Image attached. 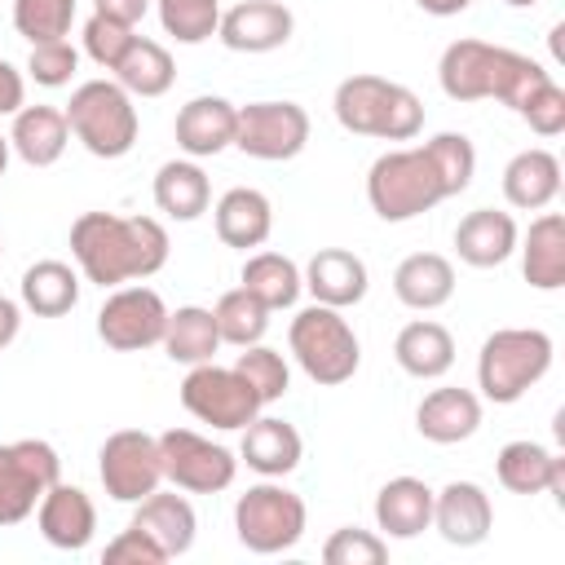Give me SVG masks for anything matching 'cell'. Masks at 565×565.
I'll return each mask as SVG.
<instances>
[{
  "mask_svg": "<svg viewBox=\"0 0 565 565\" xmlns=\"http://www.w3.org/2000/svg\"><path fill=\"white\" fill-rule=\"evenodd\" d=\"M375 530L384 539H415L433 530V486L419 477H393L375 494Z\"/></svg>",
  "mask_w": 565,
  "mask_h": 565,
  "instance_id": "cell-26",
  "label": "cell"
},
{
  "mask_svg": "<svg viewBox=\"0 0 565 565\" xmlns=\"http://www.w3.org/2000/svg\"><path fill=\"white\" fill-rule=\"evenodd\" d=\"M212 318H216L221 344H234V349L260 344V340H265V331H269V309H265L252 291H243V287L225 291V296L212 305Z\"/></svg>",
  "mask_w": 565,
  "mask_h": 565,
  "instance_id": "cell-37",
  "label": "cell"
},
{
  "mask_svg": "<svg viewBox=\"0 0 565 565\" xmlns=\"http://www.w3.org/2000/svg\"><path fill=\"white\" fill-rule=\"evenodd\" d=\"M75 71H79V49H75L71 40H44V44H31L26 75H31L40 88H62V84H71Z\"/></svg>",
  "mask_w": 565,
  "mask_h": 565,
  "instance_id": "cell-42",
  "label": "cell"
},
{
  "mask_svg": "<svg viewBox=\"0 0 565 565\" xmlns=\"http://www.w3.org/2000/svg\"><path fill=\"white\" fill-rule=\"evenodd\" d=\"M433 530L450 547H477L494 530V503L477 481H446L433 490Z\"/></svg>",
  "mask_w": 565,
  "mask_h": 565,
  "instance_id": "cell-16",
  "label": "cell"
},
{
  "mask_svg": "<svg viewBox=\"0 0 565 565\" xmlns=\"http://www.w3.org/2000/svg\"><path fill=\"white\" fill-rule=\"evenodd\" d=\"M159 22L177 44H203L216 35L221 22V0H154Z\"/></svg>",
  "mask_w": 565,
  "mask_h": 565,
  "instance_id": "cell-39",
  "label": "cell"
},
{
  "mask_svg": "<svg viewBox=\"0 0 565 565\" xmlns=\"http://www.w3.org/2000/svg\"><path fill=\"white\" fill-rule=\"evenodd\" d=\"M163 353L181 366H199V362H212V353L221 349V331H216V318L212 309L203 305H181V309H168V327H163Z\"/></svg>",
  "mask_w": 565,
  "mask_h": 565,
  "instance_id": "cell-35",
  "label": "cell"
},
{
  "mask_svg": "<svg viewBox=\"0 0 565 565\" xmlns=\"http://www.w3.org/2000/svg\"><path fill=\"white\" fill-rule=\"evenodd\" d=\"M128 525L146 530V534L168 552V561H172V556H185V552L194 547V534H199V516H194L190 499L177 494V486H172V490H150V494L137 503V512H132Z\"/></svg>",
  "mask_w": 565,
  "mask_h": 565,
  "instance_id": "cell-24",
  "label": "cell"
},
{
  "mask_svg": "<svg viewBox=\"0 0 565 565\" xmlns=\"http://www.w3.org/2000/svg\"><path fill=\"white\" fill-rule=\"evenodd\" d=\"M35 525H40V534H44L49 547H57V552H84L93 543V530H97V508H93V499L79 486L53 481L44 490V499L35 503Z\"/></svg>",
  "mask_w": 565,
  "mask_h": 565,
  "instance_id": "cell-17",
  "label": "cell"
},
{
  "mask_svg": "<svg viewBox=\"0 0 565 565\" xmlns=\"http://www.w3.org/2000/svg\"><path fill=\"white\" fill-rule=\"evenodd\" d=\"M71 137L97 159H124L137 146L132 93L115 79H84L66 102Z\"/></svg>",
  "mask_w": 565,
  "mask_h": 565,
  "instance_id": "cell-7",
  "label": "cell"
},
{
  "mask_svg": "<svg viewBox=\"0 0 565 565\" xmlns=\"http://www.w3.org/2000/svg\"><path fill=\"white\" fill-rule=\"evenodd\" d=\"M146 9H150V0H93V13L115 18V22H124V26H137V22L146 18Z\"/></svg>",
  "mask_w": 565,
  "mask_h": 565,
  "instance_id": "cell-47",
  "label": "cell"
},
{
  "mask_svg": "<svg viewBox=\"0 0 565 565\" xmlns=\"http://www.w3.org/2000/svg\"><path fill=\"white\" fill-rule=\"evenodd\" d=\"M150 194H154V207L172 221H199L212 207V181L199 168V159H168L154 172Z\"/></svg>",
  "mask_w": 565,
  "mask_h": 565,
  "instance_id": "cell-31",
  "label": "cell"
},
{
  "mask_svg": "<svg viewBox=\"0 0 565 565\" xmlns=\"http://www.w3.org/2000/svg\"><path fill=\"white\" fill-rule=\"evenodd\" d=\"M163 327H168V305L154 287H141V282L115 287L97 309V335L106 340V349H119V353H141L159 344Z\"/></svg>",
  "mask_w": 565,
  "mask_h": 565,
  "instance_id": "cell-14",
  "label": "cell"
},
{
  "mask_svg": "<svg viewBox=\"0 0 565 565\" xmlns=\"http://www.w3.org/2000/svg\"><path fill=\"white\" fill-rule=\"evenodd\" d=\"M22 106H26V79L9 57H0V115H18Z\"/></svg>",
  "mask_w": 565,
  "mask_h": 565,
  "instance_id": "cell-46",
  "label": "cell"
},
{
  "mask_svg": "<svg viewBox=\"0 0 565 565\" xmlns=\"http://www.w3.org/2000/svg\"><path fill=\"white\" fill-rule=\"evenodd\" d=\"M309 508L296 490H287L278 477H265L260 486H247L234 499V534L256 556L291 552L305 539Z\"/></svg>",
  "mask_w": 565,
  "mask_h": 565,
  "instance_id": "cell-8",
  "label": "cell"
},
{
  "mask_svg": "<svg viewBox=\"0 0 565 565\" xmlns=\"http://www.w3.org/2000/svg\"><path fill=\"white\" fill-rule=\"evenodd\" d=\"M552 335L539 327H499L481 340L477 353V388L494 406L521 402L552 371Z\"/></svg>",
  "mask_w": 565,
  "mask_h": 565,
  "instance_id": "cell-5",
  "label": "cell"
},
{
  "mask_svg": "<svg viewBox=\"0 0 565 565\" xmlns=\"http://www.w3.org/2000/svg\"><path fill=\"white\" fill-rule=\"evenodd\" d=\"M415 428L424 441L433 446H455L468 441L481 428V397L472 388L459 384H441L433 393H424V402L415 406Z\"/></svg>",
  "mask_w": 565,
  "mask_h": 565,
  "instance_id": "cell-21",
  "label": "cell"
},
{
  "mask_svg": "<svg viewBox=\"0 0 565 565\" xmlns=\"http://www.w3.org/2000/svg\"><path fill=\"white\" fill-rule=\"evenodd\" d=\"M243 291H252L269 313L274 309H291L305 291V278H300V265L282 252H252L243 260V274H238Z\"/></svg>",
  "mask_w": 565,
  "mask_h": 565,
  "instance_id": "cell-34",
  "label": "cell"
},
{
  "mask_svg": "<svg viewBox=\"0 0 565 565\" xmlns=\"http://www.w3.org/2000/svg\"><path fill=\"white\" fill-rule=\"evenodd\" d=\"M494 472H499V486L512 490V494H556L565 499V459L556 450H547L543 441H508L499 455H494Z\"/></svg>",
  "mask_w": 565,
  "mask_h": 565,
  "instance_id": "cell-20",
  "label": "cell"
},
{
  "mask_svg": "<svg viewBox=\"0 0 565 565\" xmlns=\"http://www.w3.org/2000/svg\"><path fill=\"white\" fill-rule=\"evenodd\" d=\"M234 371L256 388V397L269 406V402H278L287 388H291V366H287V358L278 353V349H269V344H247L238 358H234Z\"/></svg>",
  "mask_w": 565,
  "mask_h": 565,
  "instance_id": "cell-40",
  "label": "cell"
},
{
  "mask_svg": "<svg viewBox=\"0 0 565 565\" xmlns=\"http://www.w3.org/2000/svg\"><path fill=\"white\" fill-rule=\"evenodd\" d=\"M516 238H521V230H516L512 212H499V207H477L455 225V252L472 269L503 265L516 252Z\"/></svg>",
  "mask_w": 565,
  "mask_h": 565,
  "instance_id": "cell-22",
  "label": "cell"
},
{
  "mask_svg": "<svg viewBox=\"0 0 565 565\" xmlns=\"http://www.w3.org/2000/svg\"><path fill=\"white\" fill-rule=\"evenodd\" d=\"M181 406L199 424H212L221 433H238V428H247L265 411V402L256 397V388L234 366H216V362H199V366L185 371V380H181Z\"/></svg>",
  "mask_w": 565,
  "mask_h": 565,
  "instance_id": "cell-9",
  "label": "cell"
},
{
  "mask_svg": "<svg viewBox=\"0 0 565 565\" xmlns=\"http://www.w3.org/2000/svg\"><path fill=\"white\" fill-rule=\"evenodd\" d=\"M234 128H238V106L216 97V93H203V97H190L181 110H177V146L185 159H212L221 150L234 146Z\"/></svg>",
  "mask_w": 565,
  "mask_h": 565,
  "instance_id": "cell-18",
  "label": "cell"
},
{
  "mask_svg": "<svg viewBox=\"0 0 565 565\" xmlns=\"http://www.w3.org/2000/svg\"><path fill=\"white\" fill-rule=\"evenodd\" d=\"M516 252H521V274L530 287L539 291L565 287V216L561 212L534 216L530 230L516 238Z\"/></svg>",
  "mask_w": 565,
  "mask_h": 565,
  "instance_id": "cell-28",
  "label": "cell"
},
{
  "mask_svg": "<svg viewBox=\"0 0 565 565\" xmlns=\"http://www.w3.org/2000/svg\"><path fill=\"white\" fill-rule=\"evenodd\" d=\"M132 40H137V31H132V26H124V22H115V18L93 13V18L84 22V53H88L102 71H115Z\"/></svg>",
  "mask_w": 565,
  "mask_h": 565,
  "instance_id": "cell-43",
  "label": "cell"
},
{
  "mask_svg": "<svg viewBox=\"0 0 565 565\" xmlns=\"http://www.w3.org/2000/svg\"><path fill=\"white\" fill-rule=\"evenodd\" d=\"M159 459H163V481L190 494H216L230 490L238 477V459L230 446L194 433V428H168L159 433Z\"/></svg>",
  "mask_w": 565,
  "mask_h": 565,
  "instance_id": "cell-10",
  "label": "cell"
},
{
  "mask_svg": "<svg viewBox=\"0 0 565 565\" xmlns=\"http://www.w3.org/2000/svg\"><path fill=\"white\" fill-rule=\"evenodd\" d=\"M172 79H177L172 53L159 40H146V35H137L128 44V53L119 57V66H115V84H124L132 97H163L172 88Z\"/></svg>",
  "mask_w": 565,
  "mask_h": 565,
  "instance_id": "cell-36",
  "label": "cell"
},
{
  "mask_svg": "<svg viewBox=\"0 0 565 565\" xmlns=\"http://www.w3.org/2000/svg\"><path fill=\"white\" fill-rule=\"evenodd\" d=\"M102 561H106V565H163V561H168V552H163L146 530L128 525V530H119V534L106 543Z\"/></svg>",
  "mask_w": 565,
  "mask_h": 565,
  "instance_id": "cell-45",
  "label": "cell"
},
{
  "mask_svg": "<svg viewBox=\"0 0 565 565\" xmlns=\"http://www.w3.org/2000/svg\"><path fill=\"white\" fill-rule=\"evenodd\" d=\"M9 146L22 163L31 168H53L66 146H71V124H66V110L57 106H22L13 115V128H9Z\"/></svg>",
  "mask_w": 565,
  "mask_h": 565,
  "instance_id": "cell-27",
  "label": "cell"
},
{
  "mask_svg": "<svg viewBox=\"0 0 565 565\" xmlns=\"http://www.w3.org/2000/svg\"><path fill=\"white\" fill-rule=\"evenodd\" d=\"M97 477L115 503H141L150 490L163 486L159 437L146 428H119L97 450Z\"/></svg>",
  "mask_w": 565,
  "mask_h": 565,
  "instance_id": "cell-12",
  "label": "cell"
},
{
  "mask_svg": "<svg viewBox=\"0 0 565 565\" xmlns=\"http://www.w3.org/2000/svg\"><path fill=\"white\" fill-rule=\"evenodd\" d=\"M322 561H327V565H384V561H388V539L375 534V530L340 525V530L322 543Z\"/></svg>",
  "mask_w": 565,
  "mask_h": 565,
  "instance_id": "cell-41",
  "label": "cell"
},
{
  "mask_svg": "<svg viewBox=\"0 0 565 565\" xmlns=\"http://www.w3.org/2000/svg\"><path fill=\"white\" fill-rule=\"evenodd\" d=\"M393 296L419 313L441 309L455 296V265L441 252H411L393 269Z\"/></svg>",
  "mask_w": 565,
  "mask_h": 565,
  "instance_id": "cell-30",
  "label": "cell"
},
{
  "mask_svg": "<svg viewBox=\"0 0 565 565\" xmlns=\"http://www.w3.org/2000/svg\"><path fill=\"white\" fill-rule=\"evenodd\" d=\"M243 463L256 472V477H287L300 468V455H305V441L296 433V424L278 419V415H256L247 428H243V446H238Z\"/></svg>",
  "mask_w": 565,
  "mask_h": 565,
  "instance_id": "cell-23",
  "label": "cell"
},
{
  "mask_svg": "<svg viewBox=\"0 0 565 565\" xmlns=\"http://www.w3.org/2000/svg\"><path fill=\"white\" fill-rule=\"evenodd\" d=\"M53 481H62V459L49 441H0V525L26 521Z\"/></svg>",
  "mask_w": 565,
  "mask_h": 565,
  "instance_id": "cell-11",
  "label": "cell"
},
{
  "mask_svg": "<svg viewBox=\"0 0 565 565\" xmlns=\"http://www.w3.org/2000/svg\"><path fill=\"white\" fill-rule=\"evenodd\" d=\"M300 278H305V291L318 305H331V309L362 305L366 300V287H371L366 260L358 252H349V247H318L309 256V265L300 269Z\"/></svg>",
  "mask_w": 565,
  "mask_h": 565,
  "instance_id": "cell-19",
  "label": "cell"
},
{
  "mask_svg": "<svg viewBox=\"0 0 565 565\" xmlns=\"http://www.w3.org/2000/svg\"><path fill=\"white\" fill-rule=\"evenodd\" d=\"M393 358L415 380H441L455 366V335L433 318H415V322H406L397 331Z\"/></svg>",
  "mask_w": 565,
  "mask_h": 565,
  "instance_id": "cell-32",
  "label": "cell"
},
{
  "mask_svg": "<svg viewBox=\"0 0 565 565\" xmlns=\"http://www.w3.org/2000/svg\"><path fill=\"white\" fill-rule=\"evenodd\" d=\"M18 327H22V305L0 296V349H9L18 340Z\"/></svg>",
  "mask_w": 565,
  "mask_h": 565,
  "instance_id": "cell-48",
  "label": "cell"
},
{
  "mask_svg": "<svg viewBox=\"0 0 565 565\" xmlns=\"http://www.w3.org/2000/svg\"><path fill=\"white\" fill-rule=\"evenodd\" d=\"M534 57L490 44V40H450L437 62V84L450 102H503L512 110L525 106V97L547 79Z\"/></svg>",
  "mask_w": 565,
  "mask_h": 565,
  "instance_id": "cell-3",
  "label": "cell"
},
{
  "mask_svg": "<svg viewBox=\"0 0 565 565\" xmlns=\"http://www.w3.org/2000/svg\"><path fill=\"white\" fill-rule=\"evenodd\" d=\"M0 256H4V243H0Z\"/></svg>",
  "mask_w": 565,
  "mask_h": 565,
  "instance_id": "cell-52",
  "label": "cell"
},
{
  "mask_svg": "<svg viewBox=\"0 0 565 565\" xmlns=\"http://www.w3.org/2000/svg\"><path fill=\"white\" fill-rule=\"evenodd\" d=\"M234 146L260 163L296 159L309 146V110L300 102H247L238 106Z\"/></svg>",
  "mask_w": 565,
  "mask_h": 565,
  "instance_id": "cell-13",
  "label": "cell"
},
{
  "mask_svg": "<svg viewBox=\"0 0 565 565\" xmlns=\"http://www.w3.org/2000/svg\"><path fill=\"white\" fill-rule=\"evenodd\" d=\"M331 110L344 132L380 137V141H411L424 128V102L384 75H349L335 84Z\"/></svg>",
  "mask_w": 565,
  "mask_h": 565,
  "instance_id": "cell-4",
  "label": "cell"
},
{
  "mask_svg": "<svg viewBox=\"0 0 565 565\" xmlns=\"http://www.w3.org/2000/svg\"><path fill=\"white\" fill-rule=\"evenodd\" d=\"M291 31L296 18L282 0H238L216 22V40L230 53H274L291 40Z\"/></svg>",
  "mask_w": 565,
  "mask_h": 565,
  "instance_id": "cell-15",
  "label": "cell"
},
{
  "mask_svg": "<svg viewBox=\"0 0 565 565\" xmlns=\"http://www.w3.org/2000/svg\"><path fill=\"white\" fill-rule=\"evenodd\" d=\"M424 13H433V18H455V13H463V9H472V0H415Z\"/></svg>",
  "mask_w": 565,
  "mask_h": 565,
  "instance_id": "cell-49",
  "label": "cell"
},
{
  "mask_svg": "<svg viewBox=\"0 0 565 565\" xmlns=\"http://www.w3.org/2000/svg\"><path fill=\"white\" fill-rule=\"evenodd\" d=\"M477 172V150L463 132H437L424 146L384 150L366 172V203L380 221L402 225L463 194Z\"/></svg>",
  "mask_w": 565,
  "mask_h": 565,
  "instance_id": "cell-1",
  "label": "cell"
},
{
  "mask_svg": "<svg viewBox=\"0 0 565 565\" xmlns=\"http://www.w3.org/2000/svg\"><path fill=\"white\" fill-rule=\"evenodd\" d=\"M539 137H561L565 132V88L547 75L530 97H525V106L516 110Z\"/></svg>",
  "mask_w": 565,
  "mask_h": 565,
  "instance_id": "cell-44",
  "label": "cell"
},
{
  "mask_svg": "<svg viewBox=\"0 0 565 565\" xmlns=\"http://www.w3.org/2000/svg\"><path fill=\"white\" fill-rule=\"evenodd\" d=\"M79 0H13V31L31 44L66 40Z\"/></svg>",
  "mask_w": 565,
  "mask_h": 565,
  "instance_id": "cell-38",
  "label": "cell"
},
{
  "mask_svg": "<svg viewBox=\"0 0 565 565\" xmlns=\"http://www.w3.org/2000/svg\"><path fill=\"white\" fill-rule=\"evenodd\" d=\"M9 154H13V146H9V137L0 132V177H4V168H9Z\"/></svg>",
  "mask_w": 565,
  "mask_h": 565,
  "instance_id": "cell-50",
  "label": "cell"
},
{
  "mask_svg": "<svg viewBox=\"0 0 565 565\" xmlns=\"http://www.w3.org/2000/svg\"><path fill=\"white\" fill-rule=\"evenodd\" d=\"M168 230L154 216L79 212L71 225V256L97 287H124L168 265Z\"/></svg>",
  "mask_w": 565,
  "mask_h": 565,
  "instance_id": "cell-2",
  "label": "cell"
},
{
  "mask_svg": "<svg viewBox=\"0 0 565 565\" xmlns=\"http://www.w3.org/2000/svg\"><path fill=\"white\" fill-rule=\"evenodd\" d=\"M561 194V159L543 146H530L503 168V199L521 212H543Z\"/></svg>",
  "mask_w": 565,
  "mask_h": 565,
  "instance_id": "cell-29",
  "label": "cell"
},
{
  "mask_svg": "<svg viewBox=\"0 0 565 565\" xmlns=\"http://www.w3.org/2000/svg\"><path fill=\"white\" fill-rule=\"evenodd\" d=\"M503 4H512V9H530V4H539V0H503Z\"/></svg>",
  "mask_w": 565,
  "mask_h": 565,
  "instance_id": "cell-51",
  "label": "cell"
},
{
  "mask_svg": "<svg viewBox=\"0 0 565 565\" xmlns=\"http://www.w3.org/2000/svg\"><path fill=\"white\" fill-rule=\"evenodd\" d=\"M287 344H291V358L300 362V371L322 388H335V384L353 380L358 366H362L358 331L349 327V318L340 309L318 305V300L291 318Z\"/></svg>",
  "mask_w": 565,
  "mask_h": 565,
  "instance_id": "cell-6",
  "label": "cell"
},
{
  "mask_svg": "<svg viewBox=\"0 0 565 565\" xmlns=\"http://www.w3.org/2000/svg\"><path fill=\"white\" fill-rule=\"evenodd\" d=\"M79 269H71L66 260H35L26 265L22 282H18V296H22V309L35 313V318H62L79 305Z\"/></svg>",
  "mask_w": 565,
  "mask_h": 565,
  "instance_id": "cell-33",
  "label": "cell"
},
{
  "mask_svg": "<svg viewBox=\"0 0 565 565\" xmlns=\"http://www.w3.org/2000/svg\"><path fill=\"white\" fill-rule=\"evenodd\" d=\"M212 221H216V238L225 247L247 252V247H260L274 234V203L252 185H234L216 199Z\"/></svg>",
  "mask_w": 565,
  "mask_h": 565,
  "instance_id": "cell-25",
  "label": "cell"
}]
</instances>
